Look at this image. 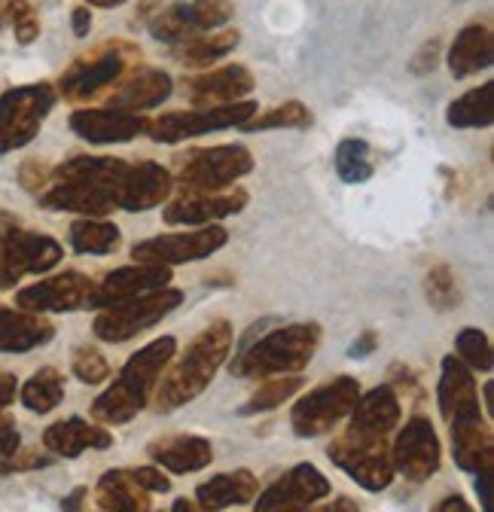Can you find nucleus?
<instances>
[{"mask_svg":"<svg viewBox=\"0 0 494 512\" xmlns=\"http://www.w3.org/2000/svg\"><path fill=\"white\" fill-rule=\"evenodd\" d=\"M132 162L113 156H74L49 171L40 205L46 211H74L92 220H104L122 211Z\"/></svg>","mask_w":494,"mask_h":512,"instance_id":"f257e3e1","label":"nucleus"},{"mask_svg":"<svg viewBox=\"0 0 494 512\" xmlns=\"http://www.w3.org/2000/svg\"><path fill=\"white\" fill-rule=\"evenodd\" d=\"M232 339L235 333L229 320H211V324L190 342L187 354L171 366V372L159 378L153 391L156 412L168 415V412H177L180 406L193 403L226 363Z\"/></svg>","mask_w":494,"mask_h":512,"instance_id":"f03ea898","label":"nucleus"},{"mask_svg":"<svg viewBox=\"0 0 494 512\" xmlns=\"http://www.w3.org/2000/svg\"><path fill=\"white\" fill-rule=\"evenodd\" d=\"M174 354H177L174 336H162V339L144 345L138 354H132L126 360V366H122L119 378L92 403V418L101 424H110V427L129 424L153 400L159 375L168 369Z\"/></svg>","mask_w":494,"mask_h":512,"instance_id":"7ed1b4c3","label":"nucleus"},{"mask_svg":"<svg viewBox=\"0 0 494 512\" xmlns=\"http://www.w3.org/2000/svg\"><path fill=\"white\" fill-rule=\"evenodd\" d=\"M321 345L318 324H290L272 330L269 336L257 339L254 345H244L232 360V375L238 378H272V375H296L312 363Z\"/></svg>","mask_w":494,"mask_h":512,"instance_id":"20e7f679","label":"nucleus"},{"mask_svg":"<svg viewBox=\"0 0 494 512\" xmlns=\"http://www.w3.org/2000/svg\"><path fill=\"white\" fill-rule=\"evenodd\" d=\"M254 171V156L244 144H220L193 150L187 156H177L174 186L183 189V196H217L235 186L241 177Z\"/></svg>","mask_w":494,"mask_h":512,"instance_id":"39448f33","label":"nucleus"},{"mask_svg":"<svg viewBox=\"0 0 494 512\" xmlns=\"http://www.w3.org/2000/svg\"><path fill=\"white\" fill-rule=\"evenodd\" d=\"M141 58V49L129 40H107L89 55H80L71 68L61 74L58 92L68 101H89L101 95L107 86L119 83L126 77L129 64Z\"/></svg>","mask_w":494,"mask_h":512,"instance_id":"423d86ee","label":"nucleus"},{"mask_svg":"<svg viewBox=\"0 0 494 512\" xmlns=\"http://www.w3.org/2000/svg\"><path fill=\"white\" fill-rule=\"evenodd\" d=\"M180 302H183V290L162 287V290L126 299V302H116L110 308H101L92 330L101 342L122 345V342H129V339L153 330L159 320H165Z\"/></svg>","mask_w":494,"mask_h":512,"instance_id":"0eeeda50","label":"nucleus"},{"mask_svg":"<svg viewBox=\"0 0 494 512\" xmlns=\"http://www.w3.org/2000/svg\"><path fill=\"white\" fill-rule=\"evenodd\" d=\"M58 92L52 83L16 86L0 95V156L28 147L52 113Z\"/></svg>","mask_w":494,"mask_h":512,"instance_id":"6e6552de","label":"nucleus"},{"mask_svg":"<svg viewBox=\"0 0 494 512\" xmlns=\"http://www.w3.org/2000/svg\"><path fill=\"white\" fill-rule=\"evenodd\" d=\"M254 101H235L220 107H193V110H174L150 119L147 138L156 144H180L190 138H202L211 132H223V128H241L251 116H257Z\"/></svg>","mask_w":494,"mask_h":512,"instance_id":"1a4fd4ad","label":"nucleus"},{"mask_svg":"<svg viewBox=\"0 0 494 512\" xmlns=\"http://www.w3.org/2000/svg\"><path fill=\"white\" fill-rule=\"evenodd\" d=\"M327 458L366 491H385L394 482L391 445L385 442V436L348 430L330 442Z\"/></svg>","mask_w":494,"mask_h":512,"instance_id":"9d476101","label":"nucleus"},{"mask_svg":"<svg viewBox=\"0 0 494 512\" xmlns=\"http://www.w3.org/2000/svg\"><path fill=\"white\" fill-rule=\"evenodd\" d=\"M360 400V384L351 375H339L321 388L308 391L290 412V427L296 436L312 439L327 430H333L342 418L351 415V409Z\"/></svg>","mask_w":494,"mask_h":512,"instance_id":"9b49d317","label":"nucleus"},{"mask_svg":"<svg viewBox=\"0 0 494 512\" xmlns=\"http://www.w3.org/2000/svg\"><path fill=\"white\" fill-rule=\"evenodd\" d=\"M229 241V232L217 223L199 226L193 232H171V235H156L147 241H138L132 247L135 263H150V266H183V263H199L208 260Z\"/></svg>","mask_w":494,"mask_h":512,"instance_id":"f8f14e48","label":"nucleus"},{"mask_svg":"<svg viewBox=\"0 0 494 512\" xmlns=\"http://www.w3.org/2000/svg\"><path fill=\"white\" fill-rule=\"evenodd\" d=\"M61 263V244L28 229L0 232V290L16 287L25 275H43Z\"/></svg>","mask_w":494,"mask_h":512,"instance_id":"ddd939ff","label":"nucleus"},{"mask_svg":"<svg viewBox=\"0 0 494 512\" xmlns=\"http://www.w3.org/2000/svg\"><path fill=\"white\" fill-rule=\"evenodd\" d=\"M235 16V7L229 0H190V4H171L168 10H159L147 28L153 40L177 46L196 34H208L223 28Z\"/></svg>","mask_w":494,"mask_h":512,"instance_id":"4468645a","label":"nucleus"},{"mask_svg":"<svg viewBox=\"0 0 494 512\" xmlns=\"http://www.w3.org/2000/svg\"><path fill=\"white\" fill-rule=\"evenodd\" d=\"M440 461H443V445L430 418L421 415L409 418L391 445L394 473L406 476L409 482H424L440 470Z\"/></svg>","mask_w":494,"mask_h":512,"instance_id":"2eb2a0df","label":"nucleus"},{"mask_svg":"<svg viewBox=\"0 0 494 512\" xmlns=\"http://www.w3.org/2000/svg\"><path fill=\"white\" fill-rule=\"evenodd\" d=\"M150 119L144 113H126L113 107H83L71 113V128L89 144L107 147V144H129L141 135H147Z\"/></svg>","mask_w":494,"mask_h":512,"instance_id":"dca6fc26","label":"nucleus"},{"mask_svg":"<svg viewBox=\"0 0 494 512\" xmlns=\"http://www.w3.org/2000/svg\"><path fill=\"white\" fill-rule=\"evenodd\" d=\"M168 281H171V269H165V266H150V263L122 266L92 284L86 308H110L116 302L162 290V287H168Z\"/></svg>","mask_w":494,"mask_h":512,"instance_id":"f3484780","label":"nucleus"},{"mask_svg":"<svg viewBox=\"0 0 494 512\" xmlns=\"http://www.w3.org/2000/svg\"><path fill=\"white\" fill-rule=\"evenodd\" d=\"M327 494H330V482L315 464H296L293 470H287L278 482H272L260 494L254 512L302 509V506H312L315 500H324Z\"/></svg>","mask_w":494,"mask_h":512,"instance_id":"a211bd4d","label":"nucleus"},{"mask_svg":"<svg viewBox=\"0 0 494 512\" xmlns=\"http://www.w3.org/2000/svg\"><path fill=\"white\" fill-rule=\"evenodd\" d=\"M89 290H92V281L83 272H65V275H52L46 281H37L19 290L16 305L31 314H46V311L65 314V311L86 308Z\"/></svg>","mask_w":494,"mask_h":512,"instance_id":"6ab92c4d","label":"nucleus"},{"mask_svg":"<svg viewBox=\"0 0 494 512\" xmlns=\"http://www.w3.org/2000/svg\"><path fill=\"white\" fill-rule=\"evenodd\" d=\"M440 412L449 421V427L473 424L482 418L479 409V391H476V378L473 372L455 357H443V372H440V388H437Z\"/></svg>","mask_w":494,"mask_h":512,"instance_id":"aec40b11","label":"nucleus"},{"mask_svg":"<svg viewBox=\"0 0 494 512\" xmlns=\"http://www.w3.org/2000/svg\"><path fill=\"white\" fill-rule=\"evenodd\" d=\"M183 86H187V98L193 101V107H220V104H235L244 95H251L257 83L244 64H226V68L190 77Z\"/></svg>","mask_w":494,"mask_h":512,"instance_id":"412c9836","label":"nucleus"},{"mask_svg":"<svg viewBox=\"0 0 494 512\" xmlns=\"http://www.w3.org/2000/svg\"><path fill=\"white\" fill-rule=\"evenodd\" d=\"M244 205L247 192L235 186L229 192H217V196H180L162 211V217L168 226H211L223 217L241 214Z\"/></svg>","mask_w":494,"mask_h":512,"instance_id":"4be33fe9","label":"nucleus"},{"mask_svg":"<svg viewBox=\"0 0 494 512\" xmlns=\"http://www.w3.org/2000/svg\"><path fill=\"white\" fill-rule=\"evenodd\" d=\"M171 192H174V177L165 165H159L153 159L132 162L129 180H126V196H122V211L144 214V211L168 202Z\"/></svg>","mask_w":494,"mask_h":512,"instance_id":"5701e85b","label":"nucleus"},{"mask_svg":"<svg viewBox=\"0 0 494 512\" xmlns=\"http://www.w3.org/2000/svg\"><path fill=\"white\" fill-rule=\"evenodd\" d=\"M171 92H174V83L162 68H138L132 77H126L116 86V92L107 98V107L126 110V113H144V110L165 104Z\"/></svg>","mask_w":494,"mask_h":512,"instance_id":"b1692460","label":"nucleus"},{"mask_svg":"<svg viewBox=\"0 0 494 512\" xmlns=\"http://www.w3.org/2000/svg\"><path fill=\"white\" fill-rule=\"evenodd\" d=\"M147 455L171 473H199L214 461V445L205 436L180 433V436H165V439L150 442Z\"/></svg>","mask_w":494,"mask_h":512,"instance_id":"393cba45","label":"nucleus"},{"mask_svg":"<svg viewBox=\"0 0 494 512\" xmlns=\"http://www.w3.org/2000/svg\"><path fill=\"white\" fill-rule=\"evenodd\" d=\"M494 61V34L485 22H470L458 31L449 46V71L455 80H467L479 71H488Z\"/></svg>","mask_w":494,"mask_h":512,"instance_id":"a878e982","label":"nucleus"},{"mask_svg":"<svg viewBox=\"0 0 494 512\" xmlns=\"http://www.w3.org/2000/svg\"><path fill=\"white\" fill-rule=\"evenodd\" d=\"M43 445H46V452H52L58 458H80L86 448L104 452V448L113 445V436L98 424H89L83 418H68V421H58V424L46 427Z\"/></svg>","mask_w":494,"mask_h":512,"instance_id":"bb28decb","label":"nucleus"},{"mask_svg":"<svg viewBox=\"0 0 494 512\" xmlns=\"http://www.w3.org/2000/svg\"><path fill=\"white\" fill-rule=\"evenodd\" d=\"M55 336V327L43 314H31L22 308H0V351L25 354L46 345Z\"/></svg>","mask_w":494,"mask_h":512,"instance_id":"cd10ccee","label":"nucleus"},{"mask_svg":"<svg viewBox=\"0 0 494 512\" xmlns=\"http://www.w3.org/2000/svg\"><path fill=\"white\" fill-rule=\"evenodd\" d=\"M400 424V397L391 384H379L369 394H360L351 409V430L369 436H388Z\"/></svg>","mask_w":494,"mask_h":512,"instance_id":"c85d7f7f","label":"nucleus"},{"mask_svg":"<svg viewBox=\"0 0 494 512\" xmlns=\"http://www.w3.org/2000/svg\"><path fill=\"white\" fill-rule=\"evenodd\" d=\"M257 494H260V482L251 470L220 473L196 488V500L214 512H220L226 506H244V503L257 500Z\"/></svg>","mask_w":494,"mask_h":512,"instance_id":"c756f323","label":"nucleus"},{"mask_svg":"<svg viewBox=\"0 0 494 512\" xmlns=\"http://www.w3.org/2000/svg\"><path fill=\"white\" fill-rule=\"evenodd\" d=\"M98 506L101 512H150V494L129 470H107L98 479Z\"/></svg>","mask_w":494,"mask_h":512,"instance_id":"7c9ffc66","label":"nucleus"},{"mask_svg":"<svg viewBox=\"0 0 494 512\" xmlns=\"http://www.w3.org/2000/svg\"><path fill=\"white\" fill-rule=\"evenodd\" d=\"M241 34L238 31H208V34H196L190 40H183L177 46H171V55L183 64V68H208L211 61L226 58L235 46H238Z\"/></svg>","mask_w":494,"mask_h":512,"instance_id":"2f4dec72","label":"nucleus"},{"mask_svg":"<svg viewBox=\"0 0 494 512\" xmlns=\"http://www.w3.org/2000/svg\"><path fill=\"white\" fill-rule=\"evenodd\" d=\"M491 95H494V83H482V86L464 92L461 98H455L449 104L446 122L452 128H488L494 122Z\"/></svg>","mask_w":494,"mask_h":512,"instance_id":"473e14b6","label":"nucleus"},{"mask_svg":"<svg viewBox=\"0 0 494 512\" xmlns=\"http://www.w3.org/2000/svg\"><path fill=\"white\" fill-rule=\"evenodd\" d=\"M61 400H65V378L58 369L43 366L22 384V406L34 415L52 412Z\"/></svg>","mask_w":494,"mask_h":512,"instance_id":"72a5a7b5","label":"nucleus"},{"mask_svg":"<svg viewBox=\"0 0 494 512\" xmlns=\"http://www.w3.org/2000/svg\"><path fill=\"white\" fill-rule=\"evenodd\" d=\"M119 244H122V232L116 229V223L83 217L71 226V247L77 253L104 256V253H113Z\"/></svg>","mask_w":494,"mask_h":512,"instance_id":"f704fd0d","label":"nucleus"},{"mask_svg":"<svg viewBox=\"0 0 494 512\" xmlns=\"http://www.w3.org/2000/svg\"><path fill=\"white\" fill-rule=\"evenodd\" d=\"M333 162H336V174H339L345 183H366L369 177L376 174L373 150H369V144L360 141V138H345V141H339Z\"/></svg>","mask_w":494,"mask_h":512,"instance_id":"c9c22d12","label":"nucleus"},{"mask_svg":"<svg viewBox=\"0 0 494 512\" xmlns=\"http://www.w3.org/2000/svg\"><path fill=\"white\" fill-rule=\"evenodd\" d=\"M302 391V378L299 375H275L269 381H263L260 388L251 394V400H247L238 415H260V412H272L278 409L281 403H287L293 394Z\"/></svg>","mask_w":494,"mask_h":512,"instance_id":"e433bc0d","label":"nucleus"},{"mask_svg":"<svg viewBox=\"0 0 494 512\" xmlns=\"http://www.w3.org/2000/svg\"><path fill=\"white\" fill-rule=\"evenodd\" d=\"M312 125V110L302 101H284L260 116H251L241 128L244 132H269V128H308Z\"/></svg>","mask_w":494,"mask_h":512,"instance_id":"4c0bfd02","label":"nucleus"},{"mask_svg":"<svg viewBox=\"0 0 494 512\" xmlns=\"http://www.w3.org/2000/svg\"><path fill=\"white\" fill-rule=\"evenodd\" d=\"M455 351H458L455 357H458L470 372H491V366H494L491 342H488V336H485L482 330H476V327H467V330L458 333Z\"/></svg>","mask_w":494,"mask_h":512,"instance_id":"58836bf2","label":"nucleus"},{"mask_svg":"<svg viewBox=\"0 0 494 512\" xmlns=\"http://www.w3.org/2000/svg\"><path fill=\"white\" fill-rule=\"evenodd\" d=\"M424 293H427L430 305L440 308V311L458 308V302H461L458 281H455V272H452L449 266H437V269H430V272H427Z\"/></svg>","mask_w":494,"mask_h":512,"instance_id":"ea45409f","label":"nucleus"},{"mask_svg":"<svg viewBox=\"0 0 494 512\" xmlns=\"http://www.w3.org/2000/svg\"><path fill=\"white\" fill-rule=\"evenodd\" d=\"M71 366H74V375L83 384H101V381L110 378V363L104 360V354L98 348H89V345L74 351V363Z\"/></svg>","mask_w":494,"mask_h":512,"instance_id":"a19ab883","label":"nucleus"},{"mask_svg":"<svg viewBox=\"0 0 494 512\" xmlns=\"http://www.w3.org/2000/svg\"><path fill=\"white\" fill-rule=\"evenodd\" d=\"M7 25H13L16 40L22 46L34 43L40 37V19H37V10L28 4V0H10V7H7Z\"/></svg>","mask_w":494,"mask_h":512,"instance_id":"79ce46f5","label":"nucleus"},{"mask_svg":"<svg viewBox=\"0 0 494 512\" xmlns=\"http://www.w3.org/2000/svg\"><path fill=\"white\" fill-rule=\"evenodd\" d=\"M440 52H443V40H440V37L421 43V49H418V52L412 55V61H409V74H412V77H427V74H434V71H437V64H440Z\"/></svg>","mask_w":494,"mask_h":512,"instance_id":"37998d69","label":"nucleus"},{"mask_svg":"<svg viewBox=\"0 0 494 512\" xmlns=\"http://www.w3.org/2000/svg\"><path fill=\"white\" fill-rule=\"evenodd\" d=\"M129 473L147 494H168L171 491V479L162 476V470H156V467H138V470H129Z\"/></svg>","mask_w":494,"mask_h":512,"instance_id":"c03bdc74","label":"nucleus"},{"mask_svg":"<svg viewBox=\"0 0 494 512\" xmlns=\"http://www.w3.org/2000/svg\"><path fill=\"white\" fill-rule=\"evenodd\" d=\"M52 458L40 455V452H16L7 464H0L4 473H19V470H37V467H46Z\"/></svg>","mask_w":494,"mask_h":512,"instance_id":"a18cd8bd","label":"nucleus"},{"mask_svg":"<svg viewBox=\"0 0 494 512\" xmlns=\"http://www.w3.org/2000/svg\"><path fill=\"white\" fill-rule=\"evenodd\" d=\"M19 445H22V439H19V430L16 427L0 430V464H7L19 452Z\"/></svg>","mask_w":494,"mask_h":512,"instance_id":"49530a36","label":"nucleus"},{"mask_svg":"<svg viewBox=\"0 0 494 512\" xmlns=\"http://www.w3.org/2000/svg\"><path fill=\"white\" fill-rule=\"evenodd\" d=\"M284 512H360V506L351 497H339V500H330V503H324L318 509L302 506V509H284Z\"/></svg>","mask_w":494,"mask_h":512,"instance_id":"de8ad7c7","label":"nucleus"},{"mask_svg":"<svg viewBox=\"0 0 494 512\" xmlns=\"http://www.w3.org/2000/svg\"><path fill=\"white\" fill-rule=\"evenodd\" d=\"M376 345H379V336H376L373 330H366V333L351 345V357H354V360H363V357H369V354L376 351Z\"/></svg>","mask_w":494,"mask_h":512,"instance_id":"09e8293b","label":"nucleus"},{"mask_svg":"<svg viewBox=\"0 0 494 512\" xmlns=\"http://www.w3.org/2000/svg\"><path fill=\"white\" fill-rule=\"evenodd\" d=\"M476 491H479V503L485 512H494L491 509V470H479L476 473Z\"/></svg>","mask_w":494,"mask_h":512,"instance_id":"8fccbe9b","label":"nucleus"},{"mask_svg":"<svg viewBox=\"0 0 494 512\" xmlns=\"http://www.w3.org/2000/svg\"><path fill=\"white\" fill-rule=\"evenodd\" d=\"M430 512H473V506L461 494H449V497H443Z\"/></svg>","mask_w":494,"mask_h":512,"instance_id":"3c124183","label":"nucleus"},{"mask_svg":"<svg viewBox=\"0 0 494 512\" xmlns=\"http://www.w3.org/2000/svg\"><path fill=\"white\" fill-rule=\"evenodd\" d=\"M71 25H74V34L77 37H89V31H92V13H89V7H77L71 13Z\"/></svg>","mask_w":494,"mask_h":512,"instance_id":"603ef678","label":"nucleus"},{"mask_svg":"<svg viewBox=\"0 0 494 512\" xmlns=\"http://www.w3.org/2000/svg\"><path fill=\"white\" fill-rule=\"evenodd\" d=\"M16 400V375L0 372V409H7Z\"/></svg>","mask_w":494,"mask_h":512,"instance_id":"864d4df0","label":"nucleus"},{"mask_svg":"<svg viewBox=\"0 0 494 512\" xmlns=\"http://www.w3.org/2000/svg\"><path fill=\"white\" fill-rule=\"evenodd\" d=\"M86 497H89L86 488H74L65 500H61V512H83L86 509Z\"/></svg>","mask_w":494,"mask_h":512,"instance_id":"5fc2aeb1","label":"nucleus"},{"mask_svg":"<svg viewBox=\"0 0 494 512\" xmlns=\"http://www.w3.org/2000/svg\"><path fill=\"white\" fill-rule=\"evenodd\" d=\"M171 512H214V509L202 506L199 500H187V497H180V500H174Z\"/></svg>","mask_w":494,"mask_h":512,"instance_id":"6e6d98bb","label":"nucleus"},{"mask_svg":"<svg viewBox=\"0 0 494 512\" xmlns=\"http://www.w3.org/2000/svg\"><path fill=\"white\" fill-rule=\"evenodd\" d=\"M10 427H16L13 415H10L7 409H0V430H10Z\"/></svg>","mask_w":494,"mask_h":512,"instance_id":"4d7b16f0","label":"nucleus"},{"mask_svg":"<svg viewBox=\"0 0 494 512\" xmlns=\"http://www.w3.org/2000/svg\"><path fill=\"white\" fill-rule=\"evenodd\" d=\"M482 400H485V409H488V415L494 412V403H491V381L482 388Z\"/></svg>","mask_w":494,"mask_h":512,"instance_id":"13d9d810","label":"nucleus"},{"mask_svg":"<svg viewBox=\"0 0 494 512\" xmlns=\"http://www.w3.org/2000/svg\"><path fill=\"white\" fill-rule=\"evenodd\" d=\"M122 4H126V0H95L92 7H122Z\"/></svg>","mask_w":494,"mask_h":512,"instance_id":"bf43d9fd","label":"nucleus"},{"mask_svg":"<svg viewBox=\"0 0 494 512\" xmlns=\"http://www.w3.org/2000/svg\"><path fill=\"white\" fill-rule=\"evenodd\" d=\"M7 7H10V0H0V28L7 25Z\"/></svg>","mask_w":494,"mask_h":512,"instance_id":"052dcab7","label":"nucleus"}]
</instances>
